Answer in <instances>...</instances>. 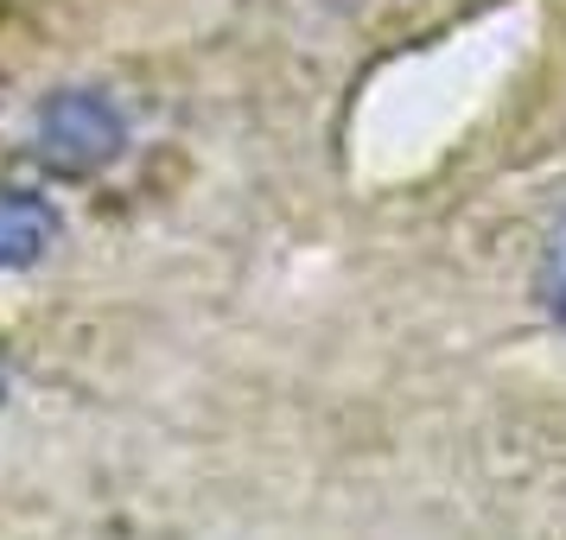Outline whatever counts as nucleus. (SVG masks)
I'll list each match as a JSON object with an SVG mask.
<instances>
[{
  "mask_svg": "<svg viewBox=\"0 0 566 540\" xmlns=\"http://www.w3.org/2000/svg\"><path fill=\"white\" fill-rule=\"evenodd\" d=\"M122 108L108 96H90V89H71V96H52L45 115H39V140H45V159H57L64 172H90L103 159L122 153Z\"/></svg>",
  "mask_w": 566,
  "mask_h": 540,
  "instance_id": "nucleus-1",
  "label": "nucleus"
},
{
  "mask_svg": "<svg viewBox=\"0 0 566 540\" xmlns=\"http://www.w3.org/2000/svg\"><path fill=\"white\" fill-rule=\"evenodd\" d=\"M57 216L45 198L32 191H0V267H32V261L52 248Z\"/></svg>",
  "mask_w": 566,
  "mask_h": 540,
  "instance_id": "nucleus-2",
  "label": "nucleus"
},
{
  "mask_svg": "<svg viewBox=\"0 0 566 540\" xmlns=\"http://www.w3.org/2000/svg\"><path fill=\"white\" fill-rule=\"evenodd\" d=\"M535 293H541V306H547V311L566 325V230L554 235V242H547V255H541Z\"/></svg>",
  "mask_w": 566,
  "mask_h": 540,
  "instance_id": "nucleus-3",
  "label": "nucleus"
}]
</instances>
